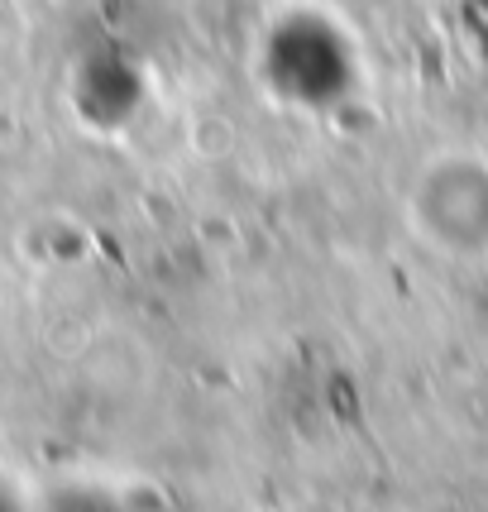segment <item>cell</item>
<instances>
[{
    "label": "cell",
    "mask_w": 488,
    "mask_h": 512,
    "mask_svg": "<svg viewBox=\"0 0 488 512\" xmlns=\"http://www.w3.org/2000/svg\"><path fill=\"white\" fill-rule=\"evenodd\" d=\"M412 225L441 249L488 245V173L479 158H431L412 187Z\"/></svg>",
    "instance_id": "1"
}]
</instances>
